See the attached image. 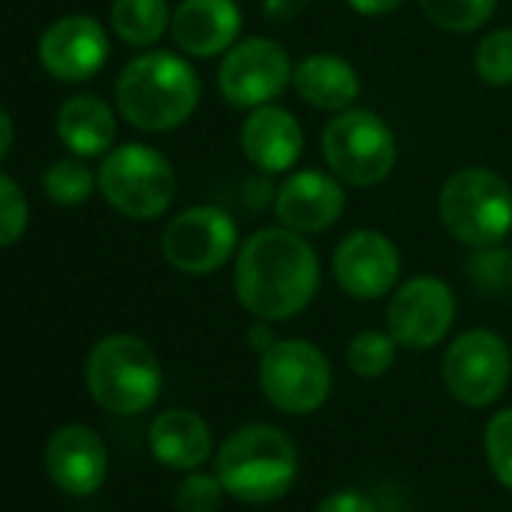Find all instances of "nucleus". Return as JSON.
<instances>
[{
  "label": "nucleus",
  "mask_w": 512,
  "mask_h": 512,
  "mask_svg": "<svg viewBox=\"0 0 512 512\" xmlns=\"http://www.w3.org/2000/svg\"><path fill=\"white\" fill-rule=\"evenodd\" d=\"M232 287L253 320H293L308 311L320 290V256L302 232L287 226L260 229L235 253Z\"/></svg>",
  "instance_id": "nucleus-1"
},
{
  "label": "nucleus",
  "mask_w": 512,
  "mask_h": 512,
  "mask_svg": "<svg viewBox=\"0 0 512 512\" xmlns=\"http://www.w3.org/2000/svg\"><path fill=\"white\" fill-rule=\"evenodd\" d=\"M199 97L202 82L196 70L172 52H145L133 58L115 82L118 112L145 133L178 130L193 118Z\"/></svg>",
  "instance_id": "nucleus-2"
},
{
  "label": "nucleus",
  "mask_w": 512,
  "mask_h": 512,
  "mask_svg": "<svg viewBox=\"0 0 512 512\" xmlns=\"http://www.w3.org/2000/svg\"><path fill=\"white\" fill-rule=\"evenodd\" d=\"M214 473L229 497L263 506L281 500L293 488L299 476V452L281 428L256 422L223 440Z\"/></svg>",
  "instance_id": "nucleus-3"
},
{
  "label": "nucleus",
  "mask_w": 512,
  "mask_h": 512,
  "mask_svg": "<svg viewBox=\"0 0 512 512\" xmlns=\"http://www.w3.org/2000/svg\"><path fill=\"white\" fill-rule=\"evenodd\" d=\"M91 398L115 416H136L148 410L163 386V371L154 350L127 332L106 335L94 344L85 365Z\"/></svg>",
  "instance_id": "nucleus-4"
},
{
  "label": "nucleus",
  "mask_w": 512,
  "mask_h": 512,
  "mask_svg": "<svg viewBox=\"0 0 512 512\" xmlns=\"http://www.w3.org/2000/svg\"><path fill=\"white\" fill-rule=\"evenodd\" d=\"M437 214L464 247L503 244L512 232V187L485 166H464L443 181Z\"/></svg>",
  "instance_id": "nucleus-5"
},
{
  "label": "nucleus",
  "mask_w": 512,
  "mask_h": 512,
  "mask_svg": "<svg viewBox=\"0 0 512 512\" xmlns=\"http://www.w3.org/2000/svg\"><path fill=\"white\" fill-rule=\"evenodd\" d=\"M323 157L332 175L350 187L383 184L398 160L392 127L371 109H344L323 130Z\"/></svg>",
  "instance_id": "nucleus-6"
},
{
  "label": "nucleus",
  "mask_w": 512,
  "mask_h": 512,
  "mask_svg": "<svg viewBox=\"0 0 512 512\" xmlns=\"http://www.w3.org/2000/svg\"><path fill=\"white\" fill-rule=\"evenodd\" d=\"M97 187L118 214L154 220L175 202L178 181L172 163L157 148L130 142L106 154L97 172Z\"/></svg>",
  "instance_id": "nucleus-7"
},
{
  "label": "nucleus",
  "mask_w": 512,
  "mask_h": 512,
  "mask_svg": "<svg viewBox=\"0 0 512 512\" xmlns=\"http://www.w3.org/2000/svg\"><path fill=\"white\" fill-rule=\"evenodd\" d=\"M260 389L281 413L308 416L332 395V365L326 353L305 338L275 341L260 353Z\"/></svg>",
  "instance_id": "nucleus-8"
},
{
  "label": "nucleus",
  "mask_w": 512,
  "mask_h": 512,
  "mask_svg": "<svg viewBox=\"0 0 512 512\" xmlns=\"http://www.w3.org/2000/svg\"><path fill=\"white\" fill-rule=\"evenodd\" d=\"M443 386L464 407L494 404L512 377V350L491 329L461 332L443 353Z\"/></svg>",
  "instance_id": "nucleus-9"
},
{
  "label": "nucleus",
  "mask_w": 512,
  "mask_h": 512,
  "mask_svg": "<svg viewBox=\"0 0 512 512\" xmlns=\"http://www.w3.org/2000/svg\"><path fill=\"white\" fill-rule=\"evenodd\" d=\"M238 223L217 205H193L175 214L160 238L166 263L190 278L214 275L238 253Z\"/></svg>",
  "instance_id": "nucleus-10"
},
{
  "label": "nucleus",
  "mask_w": 512,
  "mask_h": 512,
  "mask_svg": "<svg viewBox=\"0 0 512 512\" xmlns=\"http://www.w3.org/2000/svg\"><path fill=\"white\" fill-rule=\"evenodd\" d=\"M293 61L272 37H244L220 61L217 88L235 109L275 103L293 85Z\"/></svg>",
  "instance_id": "nucleus-11"
},
{
  "label": "nucleus",
  "mask_w": 512,
  "mask_h": 512,
  "mask_svg": "<svg viewBox=\"0 0 512 512\" xmlns=\"http://www.w3.org/2000/svg\"><path fill=\"white\" fill-rule=\"evenodd\" d=\"M455 323V293L434 275H419L392 290L386 329L398 347L425 353L437 347Z\"/></svg>",
  "instance_id": "nucleus-12"
},
{
  "label": "nucleus",
  "mask_w": 512,
  "mask_h": 512,
  "mask_svg": "<svg viewBox=\"0 0 512 512\" xmlns=\"http://www.w3.org/2000/svg\"><path fill=\"white\" fill-rule=\"evenodd\" d=\"M332 275L350 299L377 302L398 287L401 253L389 235L377 229H356L335 247Z\"/></svg>",
  "instance_id": "nucleus-13"
},
{
  "label": "nucleus",
  "mask_w": 512,
  "mask_h": 512,
  "mask_svg": "<svg viewBox=\"0 0 512 512\" xmlns=\"http://www.w3.org/2000/svg\"><path fill=\"white\" fill-rule=\"evenodd\" d=\"M40 64L58 82H85L109 61V37L91 16H64L40 37Z\"/></svg>",
  "instance_id": "nucleus-14"
},
{
  "label": "nucleus",
  "mask_w": 512,
  "mask_h": 512,
  "mask_svg": "<svg viewBox=\"0 0 512 512\" xmlns=\"http://www.w3.org/2000/svg\"><path fill=\"white\" fill-rule=\"evenodd\" d=\"M347 208L344 181L323 169H299L284 178L275 193V214L281 226L314 235L332 229Z\"/></svg>",
  "instance_id": "nucleus-15"
},
{
  "label": "nucleus",
  "mask_w": 512,
  "mask_h": 512,
  "mask_svg": "<svg viewBox=\"0 0 512 512\" xmlns=\"http://www.w3.org/2000/svg\"><path fill=\"white\" fill-rule=\"evenodd\" d=\"M238 145L250 166L266 175H278L290 172L299 163L305 148V130L290 109L266 103L250 109L247 121L241 124Z\"/></svg>",
  "instance_id": "nucleus-16"
},
{
  "label": "nucleus",
  "mask_w": 512,
  "mask_h": 512,
  "mask_svg": "<svg viewBox=\"0 0 512 512\" xmlns=\"http://www.w3.org/2000/svg\"><path fill=\"white\" fill-rule=\"evenodd\" d=\"M46 467L52 482L70 497L100 491L109 473V452L97 431L85 425H64L46 446Z\"/></svg>",
  "instance_id": "nucleus-17"
},
{
  "label": "nucleus",
  "mask_w": 512,
  "mask_h": 512,
  "mask_svg": "<svg viewBox=\"0 0 512 512\" xmlns=\"http://www.w3.org/2000/svg\"><path fill=\"white\" fill-rule=\"evenodd\" d=\"M241 7L235 0H181L172 13V40L190 58L226 55L241 34Z\"/></svg>",
  "instance_id": "nucleus-18"
},
{
  "label": "nucleus",
  "mask_w": 512,
  "mask_h": 512,
  "mask_svg": "<svg viewBox=\"0 0 512 512\" xmlns=\"http://www.w3.org/2000/svg\"><path fill=\"white\" fill-rule=\"evenodd\" d=\"M296 94L320 112H344L362 94V79L350 61L341 55L317 52L296 64L293 70Z\"/></svg>",
  "instance_id": "nucleus-19"
},
{
  "label": "nucleus",
  "mask_w": 512,
  "mask_h": 512,
  "mask_svg": "<svg viewBox=\"0 0 512 512\" xmlns=\"http://www.w3.org/2000/svg\"><path fill=\"white\" fill-rule=\"evenodd\" d=\"M151 452L160 464L172 470H196L211 455V428L208 422L184 407H172L151 422L148 431Z\"/></svg>",
  "instance_id": "nucleus-20"
},
{
  "label": "nucleus",
  "mask_w": 512,
  "mask_h": 512,
  "mask_svg": "<svg viewBox=\"0 0 512 512\" xmlns=\"http://www.w3.org/2000/svg\"><path fill=\"white\" fill-rule=\"evenodd\" d=\"M58 136L76 157H100L118 136L115 112L97 94H79L61 106Z\"/></svg>",
  "instance_id": "nucleus-21"
},
{
  "label": "nucleus",
  "mask_w": 512,
  "mask_h": 512,
  "mask_svg": "<svg viewBox=\"0 0 512 512\" xmlns=\"http://www.w3.org/2000/svg\"><path fill=\"white\" fill-rule=\"evenodd\" d=\"M112 31L127 46H154L172 25V10L166 0H115Z\"/></svg>",
  "instance_id": "nucleus-22"
},
{
  "label": "nucleus",
  "mask_w": 512,
  "mask_h": 512,
  "mask_svg": "<svg viewBox=\"0 0 512 512\" xmlns=\"http://www.w3.org/2000/svg\"><path fill=\"white\" fill-rule=\"evenodd\" d=\"M425 19L446 34H473L497 10V0H419Z\"/></svg>",
  "instance_id": "nucleus-23"
},
{
  "label": "nucleus",
  "mask_w": 512,
  "mask_h": 512,
  "mask_svg": "<svg viewBox=\"0 0 512 512\" xmlns=\"http://www.w3.org/2000/svg\"><path fill=\"white\" fill-rule=\"evenodd\" d=\"M398 356V344L389 335V329H362L353 335V341L347 344V365L356 377L362 380H377L383 377Z\"/></svg>",
  "instance_id": "nucleus-24"
},
{
  "label": "nucleus",
  "mask_w": 512,
  "mask_h": 512,
  "mask_svg": "<svg viewBox=\"0 0 512 512\" xmlns=\"http://www.w3.org/2000/svg\"><path fill=\"white\" fill-rule=\"evenodd\" d=\"M94 172L82 163V157H67V160H55L46 175H43V187L49 193L52 202L58 205H82L91 199L94 193Z\"/></svg>",
  "instance_id": "nucleus-25"
},
{
  "label": "nucleus",
  "mask_w": 512,
  "mask_h": 512,
  "mask_svg": "<svg viewBox=\"0 0 512 512\" xmlns=\"http://www.w3.org/2000/svg\"><path fill=\"white\" fill-rule=\"evenodd\" d=\"M476 76L491 88L512 85V28H497L485 34L473 55Z\"/></svg>",
  "instance_id": "nucleus-26"
},
{
  "label": "nucleus",
  "mask_w": 512,
  "mask_h": 512,
  "mask_svg": "<svg viewBox=\"0 0 512 512\" xmlns=\"http://www.w3.org/2000/svg\"><path fill=\"white\" fill-rule=\"evenodd\" d=\"M467 275L476 284V290H482V293L512 290V250H506L500 244L476 247L467 263Z\"/></svg>",
  "instance_id": "nucleus-27"
},
{
  "label": "nucleus",
  "mask_w": 512,
  "mask_h": 512,
  "mask_svg": "<svg viewBox=\"0 0 512 512\" xmlns=\"http://www.w3.org/2000/svg\"><path fill=\"white\" fill-rule=\"evenodd\" d=\"M485 458L497 482L512 491V407L494 413L485 425Z\"/></svg>",
  "instance_id": "nucleus-28"
},
{
  "label": "nucleus",
  "mask_w": 512,
  "mask_h": 512,
  "mask_svg": "<svg viewBox=\"0 0 512 512\" xmlns=\"http://www.w3.org/2000/svg\"><path fill=\"white\" fill-rule=\"evenodd\" d=\"M28 229V199L25 190L0 172V247H13Z\"/></svg>",
  "instance_id": "nucleus-29"
},
{
  "label": "nucleus",
  "mask_w": 512,
  "mask_h": 512,
  "mask_svg": "<svg viewBox=\"0 0 512 512\" xmlns=\"http://www.w3.org/2000/svg\"><path fill=\"white\" fill-rule=\"evenodd\" d=\"M223 482L217 479V473H187L184 482L178 485L175 494V509L178 512H217L223 503Z\"/></svg>",
  "instance_id": "nucleus-30"
},
{
  "label": "nucleus",
  "mask_w": 512,
  "mask_h": 512,
  "mask_svg": "<svg viewBox=\"0 0 512 512\" xmlns=\"http://www.w3.org/2000/svg\"><path fill=\"white\" fill-rule=\"evenodd\" d=\"M317 512H377V503L365 494V491H356V488H341V491H332L320 500Z\"/></svg>",
  "instance_id": "nucleus-31"
},
{
  "label": "nucleus",
  "mask_w": 512,
  "mask_h": 512,
  "mask_svg": "<svg viewBox=\"0 0 512 512\" xmlns=\"http://www.w3.org/2000/svg\"><path fill=\"white\" fill-rule=\"evenodd\" d=\"M350 4V10H356L359 16H371V19H377V16H389V13H395L404 0H347Z\"/></svg>",
  "instance_id": "nucleus-32"
},
{
  "label": "nucleus",
  "mask_w": 512,
  "mask_h": 512,
  "mask_svg": "<svg viewBox=\"0 0 512 512\" xmlns=\"http://www.w3.org/2000/svg\"><path fill=\"white\" fill-rule=\"evenodd\" d=\"M13 139H16V127H13V118L10 112L0 106V160H4L13 148Z\"/></svg>",
  "instance_id": "nucleus-33"
},
{
  "label": "nucleus",
  "mask_w": 512,
  "mask_h": 512,
  "mask_svg": "<svg viewBox=\"0 0 512 512\" xmlns=\"http://www.w3.org/2000/svg\"><path fill=\"white\" fill-rule=\"evenodd\" d=\"M250 344H253V350H256V353H266V350L275 344V338H272V332H269V323H266V320H256V326L250 329Z\"/></svg>",
  "instance_id": "nucleus-34"
}]
</instances>
